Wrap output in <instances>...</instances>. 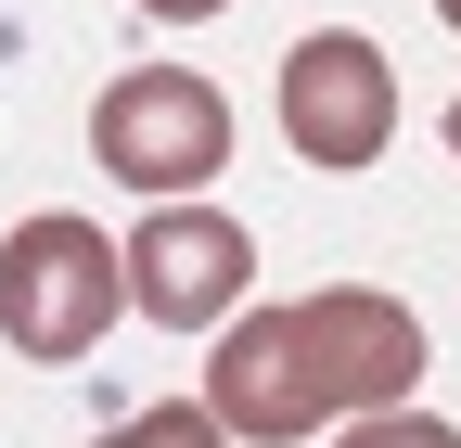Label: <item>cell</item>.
<instances>
[{"label": "cell", "mask_w": 461, "mask_h": 448, "mask_svg": "<svg viewBox=\"0 0 461 448\" xmlns=\"http://www.w3.org/2000/svg\"><path fill=\"white\" fill-rule=\"evenodd\" d=\"M90 154H103V180H129L154 205H193L230 166V103L193 65H129V77H103V103H90Z\"/></svg>", "instance_id": "cell-3"}, {"label": "cell", "mask_w": 461, "mask_h": 448, "mask_svg": "<svg viewBox=\"0 0 461 448\" xmlns=\"http://www.w3.org/2000/svg\"><path fill=\"white\" fill-rule=\"evenodd\" d=\"M333 448H461L448 423H423V410H372V423H346Z\"/></svg>", "instance_id": "cell-7"}, {"label": "cell", "mask_w": 461, "mask_h": 448, "mask_svg": "<svg viewBox=\"0 0 461 448\" xmlns=\"http://www.w3.org/2000/svg\"><path fill=\"white\" fill-rule=\"evenodd\" d=\"M154 26H205V13H230V0H141Z\"/></svg>", "instance_id": "cell-8"}, {"label": "cell", "mask_w": 461, "mask_h": 448, "mask_svg": "<svg viewBox=\"0 0 461 448\" xmlns=\"http://www.w3.org/2000/svg\"><path fill=\"white\" fill-rule=\"evenodd\" d=\"M448 154H461V103H448Z\"/></svg>", "instance_id": "cell-9"}, {"label": "cell", "mask_w": 461, "mask_h": 448, "mask_svg": "<svg viewBox=\"0 0 461 448\" xmlns=\"http://www.w3.org/2000/svg\"><path fill=\"white\" fill-rule=\"evenodd\" d=\"M436 13H448V26H461V0H436Z\"/></svg>", "instance_id": "cell-10"}, {"label": "cell", "mask_w": 461, "mask_h": 448, "mask_svg": "<svg viewBox=\"0 0 461 448\" xmlns=\"http://www.w3.org/2000/svg\"><path fill=\"white\" fill-rule=\"evenodd\" d=\"M90 448H230V423H218L205 398H154V410H129V423H103Z\"/></svg>", "instance_id": "cell-6"}, {"label": "cell", "mask_w": 461, "mask_h": 448, "mask_svg": "<svg viewBox=\"0 0 461 448\" xmlns=\"http://www.w3.org/2000/svg\"><path fill=\"white\" fill-rule=\"evenodd\" d=\"M244 282H257V231L218 218L205 193L193 205H154L129 231V308L154 333H205V320L230 333V320H244Z\"/></svg>", "instance_id": "cell-4"}, {"label": "cell", "mask_w": 461, "mask_h": 448, "mask_svg": "<svg viewBox=\"0 0 461 448\" xmlns=\"http://www.w3.org/2000/svg\"><path fill=\"white\" fill-rule=\"evenodd\" d=\"M115 320H129V256L103 244V218H26V231L0 244V346L14 359L65 372Z\"/></svg>", "instance_id": "cell-2"}, {"label": "cell", "mask_w": 461, "mask_h": 448, "mask_svg": "<svg viewBox=\"0 0 461 448\" xmlns=\"http://www.w3.org/2000/svg\"><path fill=\"white\" fill-rule=\"evenodd\" d=\"M423 398V320L372 282H308L295 308H244L205 359V410L230 448H308V423H372Z\"/></svg>", "instance_id": "cell-1"}, {"label": "cell", "mask_w": 461, "mask_h": 448, "mask_svg": "<svg viewBox=\"0 0 461 448\" xmlns=\"http://www.w3.org/2000/svg\"><path fill=\"white\" fill-rule=\"evenodd\" d=\"M282 141H295L308 166H372L397 141V65H384V39L308 26L295 51H282Z\"/></svg>", "instance_id": "cell-5"}]
</instances>
